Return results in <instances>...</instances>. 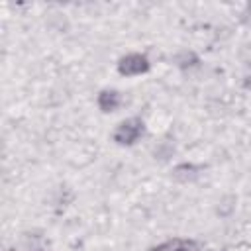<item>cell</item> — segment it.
Returning a JSON list of instances; mask_svg holds the SVG:
<instances>
[{
    "label": "cell",
    "mask_w": 251,
    "mask_h": 251,
    "mask_svg": "<svg viewBox=\"0 0 251 251\" xmlns=\"http://www.w3.org/2000/svg\"><path fill=\"white\" fill-rule=\"evenodd\" d=\"M120 73L122 75H141L149 69V61L143 57V55H137V53H131L127 57H124L118 65Z\"/></svg>",
    "instance_id": "obj_2"
},
{
    "label": "cell",
    "mask_w": 251,
    "mask_h": 251,
    "mask_svg": "<svg viewBox=\"0 0 251 251\" xmlns=\"http://www.w3.org/2000/svg\"><path fill=\"white\" fill-rule=\"evenodd\" d=\"M196 167H192V165H180V167H176L175 169V176L176 178H180V180H188V178H194L196 176Z\"/></svg>",
    "instance_id": "obj_4"
},
{
    "label": "cell",
    "mask_w": 251,
    "mask_h": 251,
    "mask_svg": "<svg viewBox=\"0 0 251 251\" xmlns=\"http://www.w3.org/2000/svg\"><path fill=\"white\" fill-rule=\"evenodd\" d=\"M98 106H100V110H104V112L116 110V108L120 106V94H118L116 90H104V92H100V96H98Z\"/></svg>",
    "instance_id": "obj_3"
},
{
    "label": "cell",
    "mask_w": 251,
    "mask_h": 251,
    "mask_svg": "<svg viewBox=\"0 0 251 251\" xmlns=\"http://www.w3.org/2000/svg\"><path fill=\"white\" fill-rule=\"evenodd\" d=\"M141 131H143V124L139 122V120H126V122H122L118 127H116V131H114V139L118 141V143H124V145H129V143H133L139 135H141Z\"/></svg>",
    "instance_id": "obj_1"
}]
</instances>
